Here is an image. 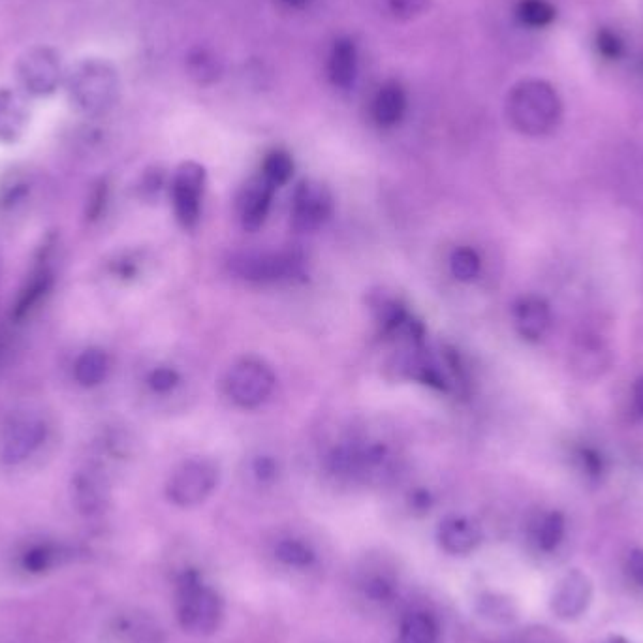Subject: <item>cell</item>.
<instances>
[{"instance_id": "13", "label": "cell", "mask_w": 643, "mask_h": 643, "mask_svg": "<svg viewBox=\"0 0 643 643\" xmlns=\"http://www.w3.org/2000/svg\"><path fill=\"white\" fill-rule=\"evenodd\" d=\"M275 185H271L266 177L260 173L258 177L251 179L239 194L237 200V211L239 219L247 232H256L258 228L264 226L267 219V213L271 209L273 194H275Z\"/></svg>"}, {"instance_id": "5", "label": "cell", "mask_w": 643, "mask_h": 643, "mask_svg": "<svg viewBox=\"0 0 643 643\" xmlns=\"http://www.w3.org/2000/svg\"><path fill=\"white\" fill-rule=\"evenodd\" d=\"M48 439V424L36 412H19L0 431V461L21 465Z\"/></svg>"}, {"instance_id": "12", "label": "cell", "mask_w": 643, "mask_h": 643, "mask_svg": "<svg viewBox=\"0 0 643 643\" xmlns=\"http://www.w3.org/2000/svg\"><path fill=\"white\" fill-rule=\"evenodd\" d=\"M610 365V348L596 335H583L570 352V369L583 382H593L604 377Z\"/></svg>"}, {"instance_id": "6", "label": "cell", "mask_w": 643, "mask_h": 643, "mask_svg": "<svg viewBox=\"0 0 643 643\" xmlns=\"http://www.w3.org/2000/svg\"><path fill=\"white\" fill-rule=\"evenodd\" d=\"M232 271L251 283H288L303 275V260L294 252H251L232 260Z\"/></svg>"}, {"instance_id": "42", "label": "cell", "mask_w": 643, "mask_h": 643, "mask_svg": "<svg viewBox=\"0 0 643 643\" xmlns=\"http://www.w3.org/2000/svg\"><path fill=\"white\" fill-rule=\"evenodd\" d=\"M288 6H294V8H299V6H305L309 0H284Z\"/></svg>"}, {"instance_id": "34", "label": "cell", "mask_w": 643, "mask_h": 643, "mask_svg": "<svg viewBox=\"0 0 643 643\" xmlns=\"http://www.w3.org/2000/svg\"><path fill=\"white\" fill-rule=\"evenodd\" d=\"M179 382H181V377L172 367H157L147 377L149 388L160 395L173 392L179 386Z\"/></svg>"}, {"instance_id": "27", "label": "cell", "mask_w": 643, "mask_h": 643, "mask_svg": "<svg viewBox=\"0 0 643 643\" xmlns=\"http://www.w3.org/2000/svg\"><path fill=\"white\" fill-rule=\"evenodd\" d=\"M450 271L457 281L472 283L482 271V260L471 247H459L450 256Z\"/></svg>"}, {"instance_id": "16", "label": "cell", "mask_w": 643, "mask_h": 643, "mask_svg": "<svg viewBox=\"0 0 643 643\" xmlns=\"http://www.w3.org/2000/svg\"><path fill=\"white\" fill-rule=\"evenodd\" d=\"M482 542V529L471 518L448 516L440 523L439 544L450 555H469Z\"/></svg>"}, {"instance_id": "40", "label": "cell", "mask_w": 643, "mask_h": 643, "mask_svg": "<svg viewBox=\"0 0 643 643\" xmlns=\"http://www.w3.org/2000/svg\"><path fill=\"white\" fill-rule=\"evenodd\" d=\"M410 506H412L414 512L425 514V512H429L431 506H433V497L429 495V491L418 489V491H414L412 497H410Z\"/></svg>"}, {"instance_id": "3", "label": "cell", "mask_w": 643, "mask_h": 643, "mask_svg": "<svg viewBox=\"0 0 643 643\" xmlns=\"http://www.w3.org/2000/svg\"><path fill=\"white\" fill-rule=\"evenodd\" d=\"M119 74L104 59H85L68 76V95L81 113L98 117L117 104Z\"/></svg>"}, {"instance_id": "4", "label": "cell", "mask_w": 643, "mask_h": 643, "mask_svg": "<svg viewBox=\"0 0 643 643\" xmlns=\"http://www.w3.org/2000/svg\"><path fill=\"white\" fill-rule=\"evenodd\" d=\"M219 484V467L209 459H189L173 471L166 495L179 508H194L207 501Z\"/></svg>"}, {"instance_id": "8", "label": "cell", "mask_w": 643, "mask_h": 643, "mask_svg": "<svg viewBox=\"0 0 643 643\" xmlns=\"http://www.w3.org/2000/svg\"><path fill=\"white\" fill-rule=\"evenodd\" d=\"M17 79L21 87L34 96L53 95L63 81V63L51 48H32L19 57Z\"/></svg>"}, {"instance_id": "23", "label": "cell", "mask_w": 643, "mask_h": 643, "mask_svg": "<svg viewBox=\"0 0 643 643\" xmlns=\"http://www.w3.org/2000/svg\"><path fill=\"white\" fill-rule=\"evenodd\" d=\"M110 373V358L100 348H87L74 365V377L79 386L95 388L100 386Z\"/></svg>"}, {"instance_id": "2", "label": "cell", "mask_w": 643, "mask_h": 643, "mask_svg": "<svg viewBox=\"0 0 643 643\" xmlns=\"http://www.w3.org/2000/svg\"><path fill=\"white\" fill-rule=\"evenodd\" d=\"M175 612L181 628L192 636H211L219 630L224 604L219 593L204 578L189 570L177 580Z\"/></svg>"}, {"instance_id": "25", "label": "cell", "mask_w": 643, "mask_h": 643, "mask_svg": "<svg viewBox=\"0 0 643 643\" xmlns=\"http://www.w3.org/2000/svg\"><path fill=\"white\" fill-rule=\"evenodd\" d=\"M275 559L294 570H307L316 563V551L301 538H283L275 546Z\"/></svg>"}, {"instance_id": "29", "label": "cell", "mask_w": 643, "mask_h": 643, "mask_svg": "<svg viewBox=\"0 0 643 643\" xmlns=\"http://www.w3.org/2000/svg\"><path fill=\"white\" fill-rule=\"evenodd\" d=\"M361 593L367 598V602L386 606L395 596V581L388 574H369L361 581Z\"/></svg>"}, {"instance_id": "1", "label": "cell", "mask_w": 643, "mask_h": 643, "mask_svg": "<svg viewBox=\"0 0 643 643\" xmlns=\"http://www.w3.org/2000/svg\"><path fill=\"white\" fill-rule=\"evenodd\" d=\"M506 113L519 134L540 138L557 128L563 115V106L557 91L548 81L527 79L510 91Z\"/></svg>"}, {"instance_id": "37", "label": "cell", "mask_w": 643, "mask_h": 643, "mask_svg": "<svg viewBox=\"0 0 643 643\" xmlns=\"http://www.w3.org/2000/svg\"><path fill=\"white\" fill-rule=\"evenodd\" d=\"M596 48H598V53L604 57V59H610V61H615L623 55V42L621 38L612 31H600L598 32V38H596Z\"/></svg>"}, {"instance_id": "19", "label": "cell", "mask_w": 643, "mask_h": 643, "mask_svg": "<svg viewBox=\"0 0 643 643\" xmlns=\"http://www.w3.org/2000/svg\"><path fill=\"white\" fill-rule=\"evenodd\" d=\"M331 83L337 89H350L358 78V49L350 38H339L330 53L328 63Z\"/></svg>"}, {"instance_id": "10", "label": "cell", "mask_w": 643, "mask_h": 643, "mask_svg": "<svg viewBox=\"0 0 643 643\" xmlns=\"http://www.w3.org/2000/svg\"><path fill=\"white\" fill-rule=\"evenodd\" d=\"M333 215V196L320 181H303L294 192L292 226L298 232H314Z\"/></svg>"}, {"instance_id": "20", "label": "cell", "mask_w": 643, "mask_h": 643, "mask_svg": "<svg viewBox=\"0 0 643 643\" xmlns=\"http://www.w3.org/2000/svg\"><path fill=\"white\" fill-rule=\"evenodd\" d=\"M53 281H55V277L48 266L38 267L29 277L27 284L21 288L16 305L12 309V318L16 322L25 320L40 305V301L48 296L49 290L53 288Z\"/></svg>"}, {"instance_id": "33", "label": "cell", "mask_w": 643, "mask_h": 643, "mask_svg": "<svg viewBox=\"0 0 643 643\" xmlns=\"http://www.w3.org/2000/svg\"><path fill=\"white\" fill-rule=\"evenodd\" d=\"M390 14L401 21H410L424 16L433 0H384Z\"/></svg>"}, {"instance_id": "24", "label": "cell", "mask_w": 643, "mask_h": 643, "mask_svg": "<svg viewBox=\"0 0 643 643\" xmlns=\"http://www.w3.org/2000/svg\"><path fill=\"white\" fill-rule=\"evenodd\" d=\"M565 516L557 510L538 516L531 527V536L536 548L544 553H551L565 538Z\"/></svg>"}, {"instance_id": "14", "label": "cell", "mask_w": 643, "mask_h": 643, "mask_svg": "<svg viewBox=\"0 0 643 643\" xmlns=\"http://www.w3.org/2000/svg\"><path fill=\"white\" fill-rule=\"evenodd\" d=\"M514 326L521 339L540 343L551 328V307L540 296H523L514 303Z\"/></svg>"}, {"instance_id": "15", "label": "cell", "mask_w": 643, "mask_h": 643, "mask_svg": "<svg viewBox=\"0 0 643 643\" xmlns=\"http://www.w3.org/2000/svg\"><path fill=\"white\" fill-rule=\"evenodd\" d=\"M72 501L83 516H95L108 502L106 478L98 469H83L72 478Z\"/></svg>"}, {"instance_id": "43", "label": "cell", "mask_w": 643, "mask_h": 643, "mask_svg": "<svg viewBox=\"0 0 643 643\" xmlns=\"http://www.w3.org/2000/svg\"><path fill=\"white\" fill-rule=\"evenodd\" d=\"M606 643H628L625 638H621V636H615V638H612V640H608Z\"/></svg>"}, {"instance_id": "21", "label": "cell", "mask_w": 643, "mask_h": 643, "mask_svg": "<svg viewBox=\"0 0 643 643\" xmlns=\"http://www.w3.org/2000/svg\"><path fill=\"white\" fill-rule=\"evenodd\" d=\"M397 643H440V627L431 613L416 610L401 619Z\"/></svg>"}, {"instance_id": "35", "label": "cell", "mask_w": 643, "mask_h": 643, "mask_svg": "<svg viewBox=\"0 0 643 643\" xmlns=\"http://www.w3.org/2000/svg\"><path fill=\"white\" fill-rule=\"evenodd\" d=\"M29 190L31 187L25 181H14V183L6 185L0 194V209L10 211V209H16L19 205L25 204Z\"/></svg>"}, {"instance_id": "26", "label": "cell", "mask_w": 643, "mask_h": 643, "mask_svg": "<svg viewBox=\"0 0 643 643\" xmlns=\"http://www.w3.org/2000/svg\"><path fill=\"white\" fill-rule=\"evenodd\" d=\"M190 78L200 85H211L220 78L222 64L209 49H194L187 61Z\"/></svg>"}, {"instance_id": "11", "label": "cell", "mask_w": 643, "mask_h": 643, "mask_svg": "<svg viewBox=\"0 0 643 643\" xmlns=\"http://www.w3.org/2000/svg\"><path fill=\"white\" fill-rule=\"evenodd\" d=\"M593 600V581L581 570H570L557 583L551 596V610L563 621L580 619Z\"/></svg>"}, {"instance_id": "17", "label": "cell", "mask_w": 643, "mask_h": 643, "mask_svg": "<svg viewBox=\"0 0 643 643\" xmlns=\"http://www.w3.org/2000/svg\"><path fill=\"white\" fill-rule=\"evenodd\" d=\"M29 125V106L23 95L0 89V142H17Z\"/></svg>"}, {"instance_id": "36", "label": "cell", "mask_w": 643, "mask_h": 643, "mask_svg": "<svg viewBox=\"0 0 643 643\" xmlns=\"http://www.w3.org/2000/svg\"><path fill=\"white\" fill-rule=\"evenodd\" d=\"M252 474L260 484H273L279 476V463L271 455H260L252 461Z\"/></svg>"}, {"instance_id": "22", "label": "cell", "mask_w": 643, "mask_h": 643, "mask_svg": "<svg viewBox=\"0 0 643 643\" xmlns=\"http://www.w3.org/2000/svg\"><path fill=\"white\" fill-rule=\"evenodd\" d=\"M570 461L589 484H600L608 474V457L595 444H574L570 448Z\"/></svg>"}, {"instance_id": "39", "label": "cell", "mask_w": 643, "mask_h": 643, "mask_svg": "<svg viewBox=\"0 0 643 643\" xmlns=\"http://www.w3.org/2000/svg\"><path fill=\"white\" fill-rule=\"evenodd\" d=\"M628 572L643 591V549H632L628 555Z\"/></svg>"}, {"instance_id": "18", "label": "cell", "mask_w": 643, "mask_h": 643, "mask_svg": "<svg viewBox=\"0 0 643 643\" xmlns=\"http://www.w3.org/2000/svg\"><path fill=\"white\" fill-rule=\"evenodd\" d=\"M407 111V93L397 81H388L373 100V119L382 128L399 125Z\"/></svg>"}, {"instance_id": "30", "label": "cell", "mask_w": 643, "mask_h": 643, "mask_svg": "<svg viewBox=\"0 0 643 643\" xmlns=\"http://www.w3.org/2000/svg\"><path fill=\"white\" fill-rule=\"evenodd\" d=\"M519 21L527 27L542 29L555 19V8L548 0H521L518 6Z\"/></svg>"}, {"instance_id": "9", "label": "cell", "mask_w": 643, "mask_h": 643, "mask_svg": "<svg viewBox=\"0 0 643 643\" xmlns=\"http://www.w3.org/2000/svg\"><path fill=\"white\" fill-rule=\"evenodd\" d=\"M205 170L198 162H183L172 179V200L175 217L185 230L196 228L202 215Z\"/></svg>"}, {"instance_id": "31", "label": "cell", "mask_w": 643, "mask_h": 643, "mask_svg": "<svg viewBox=\"0 0 643 643\" xmlns=\"http://www.w3.org/2000/svg\"><path fill=\"white\" fill-rule=\"evenodd\" d=\"M119 632L128 643H160V630L145 617H128L121 623Z\"/></svg>"}, {"instance_id": "38", "label": "cell", "mask_w": 643, "mask_h": 643, "mask_svg": "<svg viewBox=\"0 0 643 643\" xmlns=\"http://www.w3.org/2000/svg\"><path fill=\"white\" fill-rule=\"evenodd\" d=\"M106 200H108V189H106V185H98V189L93 192L91 202H89V207H87V219H98V217L102 215V211H104Z\"/></svg>"}, {"instance_id": "7", "label": "cell", "mask_w": 643, "mask_h": 643, "mask_svg": "<svg viewBox=\"0 0 643 643\" xmlns=\"http://www.w3.org/2000/svg\"><path fill=\"white\" fill-rule=\"evenodd\" d=\"M275 388V375L264 361L241 360L228 371L224 390L230 401L241 408L264 405Z\"/></svg>"}, {"instance_id": "32", "label": "cell", "mask_w": 643, "mask_h": 643, "mask_svg": "<svg viewBox=\"0 0 643 643\" xmlns=\"http://www.w3.org/2000/svg\"><path fill=\"white\" fill-rule=\"evenodd\" d=\"M294 173L292 157L284 151H273L267 155L262 166V175L275 187L286 185Z\"/></svg>"}, {"instance_id": "41", "label": "cell", "mask_w": 643, "mask_h": 643, "mask_svg": "<svg viewBox=\"0 0 643 643\" xmlns=\"http://www.w3.org/2000/svg\"><path fill=\"white\" fill-rule=\"evenodd\" d=\"M632 399H634V407L643 416V375L636 380L634 384V392H632Z\"/></svg>"}, {"instance_id": "28", "label": "cell", "mask_w": 643, "mask_h": 643, "mask_svg": "<svg viewBox=\"0 0 643 643\" xmlns=\"http://www.w3.org/2000/svg\"><path fill=\"white\" fill-rule=\"evenodd\" d=\"M59 559V551L51 544H32L21 555V566L29 574H44L53 568Z\"/></svg>"}]
</instances>
